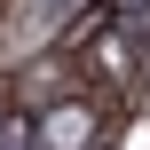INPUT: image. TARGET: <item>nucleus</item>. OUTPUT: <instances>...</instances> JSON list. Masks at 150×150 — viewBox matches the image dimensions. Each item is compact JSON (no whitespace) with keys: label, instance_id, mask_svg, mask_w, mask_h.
I'll use <instances>...</instances> for the list:
<instances>
[{"label":"nucleus","instance_id":"1","mask_svg":"<svg viewBox=\"0 0 150 150\" xmlns=\"http://www.w3.org/2000/svg\"><path fill=\"white\" fill-rule=\"evenodd\" d=\"M32 134H40V150H95L103 111H95V103H79V95H63V103H47V111L32 119Z\"/></svg>","mask_w":150,"mask_h":150}]
</instances>
